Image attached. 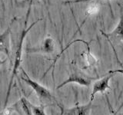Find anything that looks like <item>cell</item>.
<instances>
[{
  "instance_id": "cell-2",
  "label": "cell",
  "mask_w": 123,
  "mask_h": 115,
  "mask_svg": "<svg viewBox=\"0 0 123 115\" xmlns=\"http://www.w3.org/2000/svg\"><path fill=\"white\" fill-rule=\"evenodd\" d=\"M19 69L21 71V74H20L21 79L28 84L29 87L32 88V90L36 94L39 101L42 103V104H45L47 107L50 105V106H57L59 107L61 106L60 104L57 101L55 97L52 94V92L47 87L42 86L39 83L32 80L29 76V75L27 74V72L21 66L19 68Z\"/></svg>"
},
{
  "instance_id": "cell-1",
  "label": "cell",
  "mask_w": 123,
  "mask_h": 115,
  "mask_svg": "<svg viewBox=\"0 0 123 115\" xmlns=\"http://www.w3.org/2000/svg\"><path fill=\"white\" fill-rule=\"evenodd\" d=\"M42 20V18H38L37 20H36L34 22H32L29 27L24 26V28L22 30V32L20 34L18 40V44H17V47H16V51H15V61H14V64H13V68H12V75H11V78L9 80V86H8V89L6 92V100L5 102H4V108H6L7 106V104L9 102V98L10 96L11 93V90L12 85L14 84V80L16 74L18 72V69L20 68V65L22 63V48H23V43H24L25 38L27 35L30 30L32 29L33 27L36 25L38 22H40Z\"/></svg>"
},
{
  "instance_id": "cell-5",
  "label": "cell",
  "mask_w": 123,
  "mask_h": 115,
  "mask_svg": "<svg viewBox=\"0 0 123 115\" xmlns=\"http://www.w3.org/2000/svg\"><path fill=\"white\" fill-rule=\"evenodd\" d=\"M115 75V73L109 72L105 77H103L102 78L96 80V81L93 84V85H92V94L90 95V101H92L94 100V98L96 95V94H98V93L104 94L107 89H110L111 87L109 86V80Z\"/></svg>"
},
{
  "instance_id": "cell-8",
  "label": "cell",
  "mask_w": 123,
  "mask_h": 115,
  "mask_svg": "<svg viewBox=\"0 0 123 115\" xmlns=\"http://www.w3.org/2000/svg\"><path fill=\"white\" fill-rule=\"evenodd\" d=\"M26 104L28 105L29 110L32 115H47L45 112V107H47L45 104H41L39 106L34 105L33 104H32L30 101H29L28 100L25 99Z\"/></svg>"
},
{
  "instance_id": "cell-13",
  "label": "cell",
  "mask_w": 123,
  "mask_h": 115,
  "mask_svg": "<svg viewBox=\"0 0 123 115\" xmlns=\"http://www.w3.org/2000/svg\"><path fill=\"white\" fill-rule=\"evenodd\" d=\"M6 59H0V66H1V65L2 64H3L4 63H5L6 62Z\"/></svg>"
},
{
  "instance_id": "cell-6",
  "label": "cell",
  "mask_w": 123,
  "mask_h": 115,
  "mask_svg": "<svg viewBox=\"0 0 123 115\" xmlns=\"http://www.w3.org/2000/svg\"><path fill=\"white\" fill-rule=\"evenodd\" d=\"M55 49V41L51 37H47L42 42L35 47H27L25 52L27 54L41 53V54H51Z\"/></svg>"
},
{
  "instance_id": "cell-9",
  "label": "cell",
  "mask_w": 123,
  "mask_h": 115,
  "mask_svg": "<svg viewBox=\"0 0 123 115\" xmlns=\"http://www.w3.org/2000/svg\"><path fill=\"white\" fill-rule=\"evenodd\" d=\"M110 45H111V47L112 48V49H113V52H114L115 55V58H116V60L118 61V63L120 64V66L122 67V69H118V70H115V71H110L109 72H110V73H120V74H123V64H122L121 61L118 59V58L117 56V53H116V52H115V49L114 48V45H112L111 44H110Z\"/></svg>"
},
{
  "instance_id": "cell-10",
  "label": "cell",
  "mask_w": 123,
  "mask_h": 115,
  "mask_svg": "<svg viewBox=\"0 0 123 115\" xmlns=\"http://www.w3.org/2000/svg\"><path fill=\"white\" fill-rule=\"evenodd\" d=\"M107 101H108V104H109V110H110V112H111V115H120V114H118V112H119V110H120V109L123 107V103L121 104V106L118 107V110H113L112 107H111L109 101V99L108 98H107Z\"/></svg>"
},
{
  "instance_id": "cell-3",
  "label": "cell",
  "mask_w": 123,
  "mask_h": 115,
  "mask_svg": "<svg viewBox=\"0 0 123 115\" xmlns=\"http://www.w3.org/2000/svg\"><path fill=\"white\" fill-rule=\"evenodd\" d=\"M96 79H97V78H93V77L86 75V73L83 72L81 69L77 68L76 66H72L71 68V71L68 78L66 80H65L63 82H62L60 84H59L56 87V90L60 89V88L63 87L69 83H76L81 86L89 87L92 81Z\"/></svg>"
},
{
  "instance_id": "cell-12",
  "label": "cell",
  "mask_w": 123,
  "mask_h": 115,
  "mask_svg": "<svg viewBox=\"0 0 123 115\" xmlns=\"http://www.w3.org/2000/svg\"><path fill=\"white\" fill-rule=\"evenodd\" d=\"M13 109L12 107H9V108H4V110H2V112L0 113V115H10L12 112Z\"/></svg>"
},
{
  "instance_id": "cell-11",
  "label": "cell",
  "mask_w": 123,
  "mask_h": 115,
  "mask_svg": "<svg viewBox=\"0 0 123 115\" xmlns=\"http://www.w3.org/2000/svg\"><path fill=\"white\" fill-rule=\"evenodd\" d=\"M90 1H95V0H68L65 1L62 3L63 4H74V3H80V2H86Z\"/></svg>"
},
{
  "instance_id": "cell-7",
  "label": "cell",
  "mask_w": 123,
  "mask_h": 115,
  "mask_svg": "<svg viewBox=\"0 0 123 115\" xmlns=\"http://www.w3.org/2000/svg\"><path fill=\"white\" fill-rule=\"evenodd\" d=\"M61 110L60 115H88L92 108V101L86 104L79 105V104L72 107H65L62 105L59 107Z\"/></svg>"
},
{
  "instance_id": "cell-4",
  "label": "cell",
  "mask_w": 123,
  "mask_h": 115,
  "mask_svg": "<svg viewBox=\"0 0 123 115\" xmlns=\"http://www.w3.org/2000/svg\"><path fill=\"white\" fill-rule=\"evenodd\" d=\"M101 32L102 35L112 45L123 42V13H122L120 20L113 31L109 33H105L101 30Z\"/></svg>"
}]
</instances>
